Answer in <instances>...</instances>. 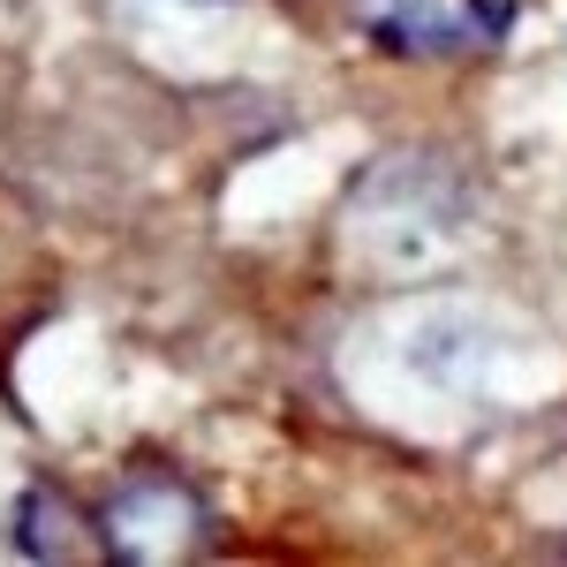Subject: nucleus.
I'll return each instance as SVG.
<instances>
[{
	"label": "nucleus",
	"mask_w": 567,
	"mask_h": 567,
	"mask_svg": "<svg viewBox=\"0 0 567 567\" xmlns=\"http://www.w3.org/2000/svg\"><path fill=\"white\" fill-rule=\"evenodd\" d=\"M349 23L393 61H462L507 31L492 0H349Z\"/></svg>",
	"instance_id": "obj_2"
},
{
	"label": "nucleus",
	"mask_w": 567,
	"mask_h": 567,
	"mask_svg": "<svg viewBox=\"0 0 567 567\" xmlns=\"http://www.w3.org/2000/svg\"><path fill=\"white\" fill-rule=\"evenodd\" d=\"M16 537H23V553H53V560H69V553H84V545H91V529L69 515V499H61V492H31Z\"/></svg>",
	"instance_id": "obj_4"
},
{
	"label": "nucleus",
	"mask_w": 567,
	"mask_h": 567,
	"mask_svg": "<svg viewBox=\"0 0 567 567\" xmlns=\"http://www.w3.org/2000/svg\"><path fill=\"white\" fill-rule=\"evenodd\" d=\"M99 537H106L122 560H175V553H189V545L205 537V507H197L182 484L152 477V484H130V492L106 499Z\"/></svg>",
	"instance_id": "obj_3"
},
{
	"label": "nucleus",
	"mask_w": 567,
	"mask_h": 567,
	"mask_svg": "<svg viewBox=\"0 0 567 567\" xmlns=\"http://www.w3.org/2000/svg\"><path fill=\"white\" fill-rule=\"evenodd\" d=\"M470 227V182L454 175L439 152H386L355 175L341 205V265L363 280H416L454 258Z\"/></svg>",
	"instance_id": "obj_1"
}]
</instances>
